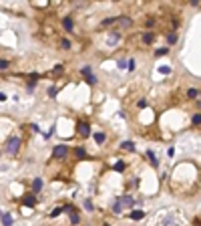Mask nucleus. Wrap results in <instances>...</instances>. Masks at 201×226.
<instances>
[{
    "mask_svg": "<svg viewBox=\"0 0 201 226\" xmlns=\"http://www.w3.org/2000/svg\"><path fill=\"white\" fill-rule=\"evenodd\" d=\"M2 224L4 226H12V216H10V214H4V216H2Z\"/></svg>",
    "mask_w": 201,
    "mask_h": 226,
    "instance_id": "f3484780",
    "label": "nucleus"
},
{
    "mask_svg": "<svg viewBox=\"0 0 201 226\" xmlns=\"http://www.w3.org/2000/svg\"><path fill=\"white\" fill-rule=\"evenodd\" d=\"M79 220H80V216L77 212H73V214H71V222H73V224H79Z\"/></svg>",
    "mask_w": 201,
    "mask_h": 226,
    "instance_id": "b1692460",
    "label": "nucleus"
},
{
    "mask_svg": "<svg viewBox=\"0 0 201 226\" xmlns=\"http://www.w3.org/2000/svg\"><path fill=\"white\" fill-rule=\"evenodd\" d=\"M115 24L119 26V32H121V30H129V28L133 26V20H131L129 16H117Z\"/></svg>",
    "mask_w": 201,
    "mask_h": 226,
    "instance_id": "7ed1b4c3",
    "label": "nucleus"
},
{
    "mask_svg": "<svg viewBox=\"0 0 201 226\" xmlns=\"http://www.w3.org/2000/svg\"><path fill=\"white\" fill-rule=\"evenodd\" d=\"M153 41H155V32H145V35H143V43H145V45H151Z\"/></svg>",
    "mask_w": 201,
    "mask_h": 226,
    "instance_id": "1a4fd4ad",
    "label": "nucleus"
},
{
    "mask_svg": "<svg viewBox=\"0 0 201 226\" xmlns=\"http://www.w3.org/2000/svg\"><path fill=\"white\" fill-rule=\"evenodd\" d=\"M135 206V200L131 198V196H121L115 200V204H113V212L115 214H121L123 210H127V208H133Z\"/></svg>",
    "mask_w": 201,
    "mask_h": 226,
    "instance_id": "f257e3e1",
    "label": "nucleus"
},
{
    "mask_svg": "<svg viewBox=\"0 0 201 226\" xmlns=\"http://www.w3.org/2000/svg\"><path fill=\"white\" fill-rule=\"evenodd\" d=\"M103 226H111V224H103Z\"/></svg>",
    "mask_w": 201,
    "mask_h": 226,
    "instance_id": "473e14b6",
    "label": "nucleus"
},
{
    "mask_svg": "<svg viewBox=\"0 0 201 226\" xmlns=\"http://www.w3.org/2000/svg\"><path fill=\"white\" fill-rule=\"evenodd\" d=\"M84 210H88V212L93 210V202L91 200H84Z\"/></svg>",
    "mask_w": 201,
    "mask_h": 226,
    "instance_id": "c85d7f7f",
    "label": "nucleus"
},
{
    "mask_svg": "<svg viewBox=\"0 0 201 226\" xmlns=\"http://www.w3.org/2000/svg\"><path fill=\"white\" fill-rule=\"evenodd\" d=\"M71 41H69V39H62V41H60V48H64V50H69V48H71Z\"/></svg>",
    "mask_w": 201,
    "mask_h": 226,
    "instance_id": "6ab92c4d",
    "label": "nucleus"
},
{
    "mask_svg": "<svg viewBox=\"0 0 201 226\" xmlns=\"http://www.w3.org/2000/svg\"><path fill=\"white\" fill-rule=\"evenodd\" d=\"M8 67H10V63H8L6 59H2V61H0V71H4V69H8Z\"/></svg>",
    "mask_w": 201,
    "mask_h": 226,
    "instance_id": "bb28decb",
    "label": "nucleus"
},
{
    "mask_svg": "<svg viewBox=\"0 0 201 226\" xmlns=\"http://www.w3.org/2000/svg\"><path fill=\"white\" fill-rule=\"evenodd\" d=\"M0 101H6V95H4V93H0Z\"/></svg>",
    "mask_w": 201,
    "mask_h": 226,
    "instance_id": "2f4dec72",
    "label": "nucleus"
},
{
    "mask_svg": "<svg viewBox=\"0 0 201 226\" xmlns=\"http://www.w3.org/2000/svg\"><path fill=\"white\" fill-rule=\"evenodd\" d=\"M197 95H199V91L197 89H187V97H189V99H195Z\"/></svg>",
    "mask_w": 201,
    "mask_h": 226,
    "instance_id": "412c9836",
    "label": "nucleus"
},
{
    "mask_svg": "<svg viewBox=\"0 0 201 226\" xmlns=\"http://www.w3.org/2000/svg\"><path fill=\"white\" fill-rule=\"evenodd\" d=\"M24 204H26V206H30V208H32V206H34V204H36V198H34V196H32V194H28V196H24Z\"/></svg>",
    "mask_w": 201,
    "mask_h": 226,
    "instance_id": "9d476101",
    "label": "nucleus"
},
{
    "mask_svg": "<svg viewBox=\"0 0 201 226\" xmlns=\"http://www.w3.org/2000/svg\"><path fill=\"white\" fill-rule=\"evenodd\" d=\"M167 53H169V46H165V48H157V50H155V55H157V57H161V55H167Z\"/></svg>",
    "mask_w": 201,
    "mask_h": 226,
    "instance_id": "a878e982",
    "label": "nucleus"
},
{
    "mask_svg": "<svg viewBox=\"0 0 201 226\" xmlns=\"http://www.w3.org/2000/svg\"><path fill=\"white\" fill-rule=\"evenodd\" d=\"M121 147H123V149H127V151H135V143H133V141H123V143H121Z\"/></svg>",
    "mask_w": 201,
    "mask_h": 226,
    "instance_id": "f8f14e48",
    "label": "nucleus"
},
{
    "mask_svg": "<svg viewBox=\"0 0 201 226\" xmlns=\"http://www.w3.org/2000/svg\"><path fill=\"white\" fill-rule=\"evenodd\" d=\"M56 93H58V87H48V97H56Z\"/></svg>",
    "mask_w": 201,
    "mask_h": 226,
    "instance_id": "5701e85b",
    "label": "nucleus"
},
{
    "mask_svg": "<svg viewBox=\"0 0 201 226\" xmlns=\"http://www.w3.org/2000/svg\"><path fill=\"white\" fill-rule=\"evenodd\" d=\"M40 190H42V180H40V178H34V180H32V194H38Z\"/></svg>",
    "mask_w": 201,
    "mask_h": 226,
    "instance_id": "6e6552de",
    "label": "nucleus"
},
{
    "mask_svg": "<svg viewBox=\"0 0 201 226\" xmlns=\"http://www.w3.org/2000/svg\"><path fill=\"white\" fill-rule=\"evenodd\" d=\"M159 73L161 75H169V73H171V67H165V65H163V67H159Z\"/></svg>",
    "mask_w": 201,
    "mask_h": 226,
    "instance_id": "393cba45",
    "label": "nucleus"
},
{
    "mask_svg": "<svg viewBox=\"0 0 201 226\" xmlns=\"http://www.w3.org/2000/svg\"><path fill=\"white\" fill-rule=\"evenodd\" d=\"M77 131H79L80 137H88V135H91V125H88V123H84V121H80Z\"/></svg>",
    "mask_w": 201,
    "mask_h": 226,
    "instance_id": "39448f33",
    "label": "nucleus"
},
{
    "mask_svg": "<svg viewBox=\"0 0 201 226\" xmlns=\"http://www.w3.org/2000/svg\"><path fill=\"white\" fill-rule=\"evenodd\" d=\"M147 158H149V162H151V164H153V166H155V168H157V166H159V162H157V156H155V153H153V151H151V149H149V151H147Z\"/></svg>",
    "mask_w": 201,
    "mask_h": 226,
    "instance_id": "ddd939ff",
    "label": "nucleus"
},
{
    "mask_svg": "<svg viewBox=\"0 0 201 226\" xmlns=\"http://www.w3.org/2000/svg\"><path fill=\"white\" fill-rule=\"evenodd\" d=\"M127 63H129V65H127V69H129V71H133V69H135V61L131 59V61H127Z\"/></svg>",
    "mask_w": 201,
    "mask_h": 226,
    "instance_id": "c756f323",
    "label": "nucleus"
},
{
    "mask_svg": "<svg viewBox=\"0 0 201 226\" xmlns=\"http://www.w3.org/2000/svg\"><path fill=\"white\" fill-rule=\"evenodd\" d=\"M62 26H64L67 32H73V30H75V20H73L71 16H64V18H62Z\"/></svg>",
    "mask_w": 201,
    "mask_h": 226,
    "instance_id": "423d86ee",
    "label": "nucleus"
},
{
    "mask_svg": "<svg viewBox=\"0 0 201 226\" xmlns=\"http://www.w3.org/2000/svg\"><path fill=\"white\" fill-rule=\"evenodd\" d=\"M167 43H169V45H175V43H177V35H175V32H169V35H167Z\"/></svg>",
    "mask_w": 201,
    "mask_h": 226,
    "instance_id": "a211bd4d",
    "label": "nucleus"
},
{
    "mask_svg": "<svg viewBox=\"0 0 201 226\" xmlns=\"http://www.w3.org/2000/svg\"><path fill=\"white\" fill-rule=\"evenodd\" d=\"M95 141H97V143H99V145H103V143H105V141H107V135H105V133H101V131H99V133H95Z\"/></svg>",
    "mask_w": 201,
    "mask_h": 226,
    "instance_id": "9b49d317",
    "label": "nucleus"
},
{
    "mask_svg": "<svg viewBox=\"0 0 201 226\" xmlns=\"http://www.w3.org/2000/svg\"><path fill=\"white\" fill-rule=\"evenodd\" d=\"M143 216H145L143 210H135V212H131V218H133V220H141Z\"/></svg>",
    "mask_w": 201,
    "mask_h": 226,
    "instance_id": "dca6fc26",
    "label": "nucleus"
},
{
    "mask_svg": "<svg viewBox=\"0 0 201 226\" xmlns=\"http://www.w3.org/2000/svg\"><path fill=\"white\" fill-rule=\"evenodd\" d=\"M75 153H77V158H79V160H86V158H88V156H86V151H84L82 147H77V149H75Z\"/></svg>",
    "mask_w": 201,
    "mask_h": 226,
    "instance_id": "4468645a",
    "label": "nucleus"
},
{
    "mask_svg": "<svg viewBox=\"0 0 201 226\" xmlns=\"http://www.w3.org/2000/svg\"><path fill=\"white\" fill-rule=\"evenodd\" d=\"M119 41H121V32H119V30H113V32L109 35V46L113 48V46L117 45Z\"/></svg>",
    "mask_w": 201,
    "mask_h": 226,
    "instance_id": "0eeeda50",
    "label": "nucleus"
},
{
    "mask_svg": "<svg viewBox=\"0 0 201 226\" xmlns=\"http://www.w3.org/2000/svg\"><path fill=\"white\" fill-rule=\"evenodd\" d=\"M191 125H193V127L201 125V113H195V115L191 117Z\"/></svg>",
    "mask_w": 201,
    "mask_h": 226,
    "instance_id": "2eb2a0df",
    "label": "nucleus"
},
{
    "mask_svg": "<svg viewBox=\"0 0 201 226\" xmlns=\"http://www.w3.org/2000/svg\"><path fill=\"white\" fill-rule=\"evenodd\" d=\"M62 212H64V210H62V206H58V208H54V210L50 212V216H52V218H56V216H60Z\"/></svg>",
    "mask_w": 201,
    "mask_h": 226,
    "instance_id": "aec40b11",
    "label": "nucleus"
},
{
    "mask_svg": "<svg viewBox=\"0 0 201 226\" xmlns=\"http://www.w3.org/2000/svg\"><path fill=\"white\" fill-rule=\"evenodd\" d=\"M115 170H117V172H123V170H125V162H119V164H115Z\"/></svg>",
    "mask_w": 201,
    "mask_h": 226,
    "instance_id": "cd10ccee",
    "label": "nucleus"
},
{
    "mask_svg": "<svg viewBox=\"0 0 201 226\" xmlns=\"http://www.w3.org/2000/svg\"><path fill=\"white\" fill-rule=\"evenodd\" d=\"M117 65H119V69H127V61H119Z\"/></svg>",
    "mask_w": 201,
    "mask_h": 226,
    "instance_id": "7c9ffc66",
    "label": "nucleus"
},
{
    "mask_svg": "<svg viewBox=\"0 0 201 226\" xmlns=\"http://www.w3.org/2000/svg\"><path fill=\"white\" fill-rule=\"evenodd\" d=\"M20 137H10L8 139V143H6V153H10V156H16L18 153V149H20Z\"/></svg>",
    "mask_w": 201,
    "mask_h": 226,
    "instance_id": "f03ea898",
    "label": "nucleus"
},
{
    "mask_svg": "<svg viewBox=\"0 0 201 226\" xmlns=\"http://www.w3.org/2000/svg\"><path fill=\"white\" fill-rule=\"evenodd\" d=\"M115 20H117V18H105V20L101 22V26H111V24H115Z\"/></svg>",
    "mask_w": 201,
    "mask_h": 226,
    "instance_id": "4be33fe9",
    "label": "nucleus"
},
{
    "mask_svg": "<svg viewBox=\"0 0 201 226\" xmlns=\"http://www.w3.org/2000/svg\"><path fill=\"white\" fill-rule=\"evenodd\" d=\"M69 151H71V149H69L67 145H56V147L52 149V158H54V160H64V158L69 156Z\"/></svg>",
    "mask_w": 201,
    "mask_h": 226,
    "instance_id": "20e7f679",
    "label": "nucleus"
}]
</instances>
